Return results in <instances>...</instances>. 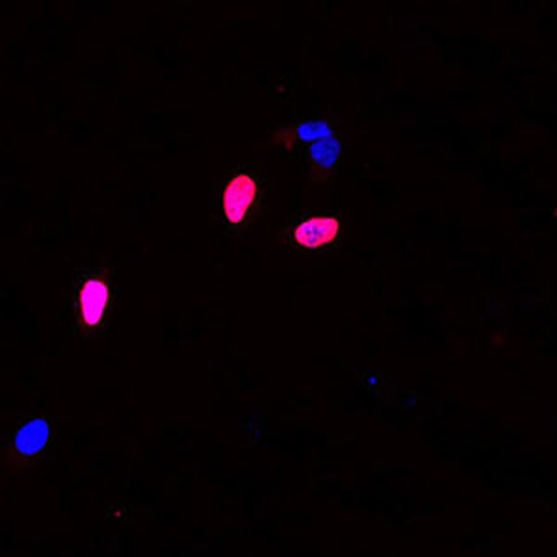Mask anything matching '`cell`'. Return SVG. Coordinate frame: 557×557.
Segmentation results:
<instances>
[{"mask_svg": "<svg viewBox=\"0 0 557 557\" xmlns=\"http://www.w3.org/2000/svg\"><path fill=\"white\" fill-rule=\"evenodd\" d=\"M259 197V181L253 173L240 171L233 175L221 194L223 203V214L229 225H242L251 214V208L255 207Z\"/></svg>", "mask_w": 557, "mask_h": 557, "instance_id": "obj_1", "label": "cell"}, {"mask_svg": "<svg viewBox=\"0 0 557 557\" xmlns=\"http://www.w3.org/2000/svg\"><path fill=\"white\" fill-rule=\"evenodd\" d=\"M294 136L299 142H322L335 136V130L325 121H303L294 127Z\"/></svg>", "mask_w": 557, "mask_h": 557, "instance_id": "obj_6", "label": "cell"}, {"mask_svg": "<svg viewBox=\"0 0 557 557\" xmlns=\"http://www.w3.org/2000/svg\"><path fill=\"white\" fill-rule=\"evenodd\" d=\"M110 290L103 279L90 277L78 288V318L84 327H97L103 322Z\"/></svg>", "mask_w": 557, "mask_h": 557, "instance_id": "obj_3", "label": "cell"}, {"mask_svg": "<svg viewBox=\"0 0 557 557\" xmlns=\"http://www.w3.org/2000/svg\"><path fill=\"white\" fill-rule=\"evenodd\" d=\"M340 221L331 216H318L298 223L292 229V244L299 249H320L337 242Z\"/></svg>", "mask_w": 557, "mask_h": 557, "instance_id": "obj_2", "label": "cell"}, {"mask_svg": "<svg viewBox=\"0 0 557 557\" xmlns=\"http://www.w3.org/2000/svg\"><path fill=\"white\" fill-rule=\"evenodd\" d=\"M51 428L43 418H30L19 431L13 435L12 452L19 461H28L38 457L49 444Z\"/></svg>", "mask_w": 557, "mask_h": 557, "instance_id": "obj_4", "label": "cell"}, {"mask_svg": "<svg viewBox=\"0 0 557 557\" xmlns=\"http://www.w3.org/2000/svg\"><path fill=\"white\" fill-rule=\"evenodd\" d=\"M338 160H340V142L335 136L322 140V142L311 143L309 162L314 171H320V173L335 171Z\"/></svg>", "mask_w": 557, "mask_h": 557, "instance_id": "obj_5", "label": "cell"}]
</instances>
